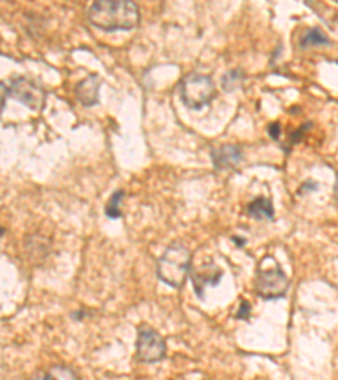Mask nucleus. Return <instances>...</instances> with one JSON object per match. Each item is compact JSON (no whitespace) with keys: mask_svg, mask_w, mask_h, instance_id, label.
<instances>
[{"mask_svg":"<svg viewBox=\"0 0 338 380\" xmlns=\"http://www.w3.org/2000/svg\"><path fill=\"white\" fill-rule=\"evenodd\" d=\"M289 281L279 265L274 269H260L255 277V293L262 300H279L288 291Z\"/></svg>","mask_w":338,"mask_h":380,"instance_id":"4","label":"nucleus"},{"mask_svg":"<svg viewBox=\"0 0 338 380\" xmlns=\"http://www.w3.org/2000/svg\"><path fill=\"white\" fill-rule=\"evenodd\" d=\"M333 196H335V199L338 202V176L335 179V186H333Z\"/></svg>","mask_w":338,"mask_h":380,"instance_id":"18","label":"nucleus"},{"mask_svg":"<svg viewBox=\"0 0 338 380\" xmlns=\"http://www.w3.org/2000/svg\"><path fill=\"white\" fill-rule=\"evenodd\" d=\"M41 377H44V379H76V374L70 369H64V367H52L50 372L43 374Z\"/></svg>","mask_w":338,"mask_h":380,"instance_id":"14","label":"nucleus"},{"mask_svg":"<svg viewBox=\"0 0 338 380\" xmlns=\"http://www.w3.org/2000/svg\"><path fill=\"white\" fill-rule=\"evenodd\" d=\"M251 316V304L247 301H242V304H240V309L237 313L239 320H247V318Z\"/></svg>","mask_w":338,"mask_h":380,"instance_id":"15","label":"nucleus"},{"mask_svg":"<svg viewBox=\"0 0 338 380\" xmlns=\"http://www.w3.org/2000/svg\"><path fill=\"white\" fill-rule=\"evenodd\" d=\"M101 81L97 75H90L88 78L81 80L76 85L75 93L76 98L85 105V107H92V105L99 104V90H100Z\"/></svg>","mask_w":338,"mask_h":380,"instance_id":"8","label":"nucleus"},{"mask_svg":"<svg viewBox=\"0 0 338 380\" xmlns=\"http://www.w3.org/2000/svg\"><path fill=\"white\" fill-rule=\"evenodd\" d=\"M337 2H338V0H337Z\"/></svg>","mask_w":338,"mask_h":380,"instance_id":"19","label":"nucleus"},{"mask_svg":"<svg viewBox=\"0 0 338 380\" xmlns=\"http://www.w3.org/2000/svg\"><path fill=\"white\" fill-rule=\"evenodd\" d=\"M222 279V271L218 267L210 269H199V271H195L193 274V288L195 293L198 294L199 297L205 296V288L206 286H217Z\"/></svg>","mask_w":338,"mask_h":380,"instance_id":"9","label":"nucleus"},{"mask_svg":"<svg viewBox=\"0 0 338 380\" xmlns=\"http://www.w3.org/2000/svg\"><path fill=\"white\" fill-rule=\"evenodd\" d=\"M211 161H213L215 169H230V167L240 164V161H242V150H240V147L232 144L215 147V149L211 150Z\"/></svg>","mask_w":338,"mask_h":380,"instance_id":"7","label":"nucleus"},{"mask_svg":"<svg viewBox=\"0 0 338 380\" xmlns=\"http://www.w3.org/2000/svg\"><path fill=\"white\" fill-rule=\"evenodd\" d=\"M191 269V252L183 244H173L157 259V277L171 288H183Z\"/></svg>","mask_w":338,"mask_h":380,"instance_id":"2","label":"nucleus"},{"mask_svg":"<svg viewBox=\"0 0 338 380\" xmlns=\"http://www.w3.org/2000/svg\"><path fill=\"white\" fill-rule=\"evenodd\" d=\"M0 90H2V105H0V107H2V112L3 110H6V100H7V93H9V90H7V85L3 83H0Z\"/></svg>","mask_w":338,"mask_h":380,"instance_id":"17","label":"nucleus"},{"mask_svg":"<svg viewBox=\"0 0 338 380\" xmlns=\"http://www.w3.org/2000/svg\"><path fill=\"white\" fill-rule=\"evenodd\" d=\"M179 93H181V100L186 107L191 110H202L211 104V100L217 95V88L210 76L202 75V73H190L188 76L183 78Z\"/></svg>","mask_w":338,"mask_h":380,"instance_id":"3","label":"nucleus"},{"mask_svg":"<svg viewBox=\"0 0 338 380\" xmlns=\"http://www.w3.org/2000/svg\"><path fill=\"white\" fill-rule=\"evenodd\" d=\"M244 81H246V73H244L242 69L240 68L230 69V71H227L225 75L222 76V88L229 93L235 92V90L242 87Z\"/></svg>","mask_w":338,"mask_h":380,"instance_id":"11","label":"nucleus"},{"mask_svg":"<svg viewBox=\"0 0 338 380\" xmlns=\"http://www.w3.org/2000/svg\"><path fill=\"white\" fill-rule=\"evenodd\" d=\"M330 41L323 32L313 27V29H308L304 32L303 39H301V48H309V46H328Z\"/></svg>","mask_w":338,"mask_h":380,"instance_id":"12","label":"nucleus"},{"mask_svg":"<svg viewBox=\"0 0 338 380\" xmlns=\"http://www.w3.org/2000/svg\"><path fill=\"white\" fill-rule=\"evenodd\" d=\"M247 211H249V216H252V218H255V220L274 218V206H272L271 199L264 198V196L255 198L254 202L249 205V208H247Z\"/></svg>","mask_w":338,"mask_h":380,"instance_id":"10","label":"nucleus"},{"mask_svg":"<svg viewBox=\"0 0 338 380\" xmlns=\"http://www.w3.org/2000/svg\"><path fill=\"white\" fill-rule=\"evenodd\" d=\"M124 191H117V193H113L112 195V198L108 199V203H107V206H105V213H107L108 218H112V220H117V218H120L122 213H120V210H119V206H120V199L124 198Z\"/></svg>","mask_w":338,"mask_h":380,"instance_id":"13","label":"nucleus"},{"mask_svg":"<svg viewBox=\"0 0 338 380\" xmlns=\"http://www.w3.org/2000/svg\"><path fill=\"white\" fill-rule=\"evenodd\" d=\"M139 19V7L132 0H95L88 9L90 22L105 32L132 31Z\"/></svg>","mask_w":338,"mask_h":380,"instance_id":"1","label":"nucleus"},{"mask_svg":"<svg viewBox=\"0 0 338 380\" xmlns=\"http://www.w3.org/2000/svg\"><path fill=\"white\" fill-rule=\"evenodd\" d=\"M136 350L137 358L141 362H160L166 357V342L157 332L142 326V328H139V333H137Z\"/></svg>","mask_w":338,"mask_h":380,"instance_id":"6","label":"nucleus"},{"mask_svg":"<svg viewBox=\"0 0 338 380\" xmlns=\"http://www.w3.org/2000/svg\"><path fill=\"white\" fill-rule=\"evenodd\" d=\"M269 134H271L272 139H278L279 134H281V125L278 124V122H274V124L269 125Z\"/></svg>","mask_w":338,"mask_h":380,"instance_id":"16","label":"nucleus"},{"mask_svg":"<svg viewBox=\"0 0 338 380\" xmlns=\"http://www.w3.org/2000/svg\"><path fill=\"white\" fill-rule=\"evenodd\" d=\"M9 93L15 100L32 110V112H39V110H43L44 104H46V92H44V88L29 78L12 80Z\"/></svg>","mask_w":338,"mask_h":380,"instance_id":"5","label":"nucleus"}]
</instances>
